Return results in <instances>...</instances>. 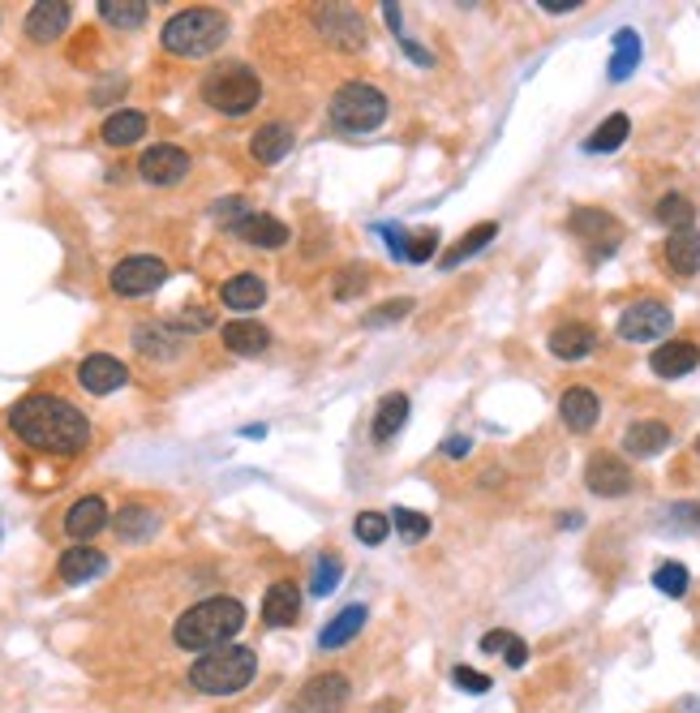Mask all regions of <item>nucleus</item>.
<instances>
[{
  "instance_id": "09e8293b",
  "label": "nucleus",
  "mask_w": 700,
  "mask_h": 713,
  "mask_svg": "<svg viewBox=\"0 0 700 713\" xmlns=\"http://www.w3.org/2000/svg\"><path fill=\"white\" fill-rule=\"evenodd\" d=\"M507 640H511V632H503V628H499V632L481 636V649H486V653H495V649H507Z\"/></svg>"
},
{
  "instance_id": "f257e3e1",
  "label": "nucleus",
  "mask_w": 700,
  "mask_h": 713,
  "mask_svg": "<svg viewBox=\"0 0 700 713\" xmlns=\"http://www.w3.org/2000/svg\"><path fill=\"white\" fill-rule=\"evenodd\" d=\"M9 426L26 447L47 456H78L91 443V422L70 400L61 396H26L9 408Z\"/></svg>"
},
{
  "instance_id": "2f4dec72",
  "label": "nucleus",
  "mask_w": 700,
  "mask_h": 713,
  "mask_svg": "<svg viewBox=\"0 0 700 713\" xmlns=\"http://www.w3.org/2000/svg\"><path fill=\"white\" fill-rule=\"evenodd\" d=\"M361 628H365V606H344V610L322 628L318 645H322V649H340V645H349Z\"/></svg>"
},
{
  "instance_id": "aec40b11",
  "label": "nucleus",
  "mask_w": 700,
  "mask_h": 713,
  "mask_svg": "<svg viewBox=\"0 0 700 713\" xmlns=\"http://www.w3.org/2000/svg\"><path fill=\"white\" fill-rule=\"evenodd\" d=\"M233 233L241 241H250L254 249H279V245H288V224H279L275 215H263V211L241 215V224H236Z\"/></svg>"
},
{
  "instance_id": "f704fd0d",
  "label": "nucleus",
  "mask_w": 700,
  "mask_h": 713,
  "mask_svg": "<svg viewBox=\"0 0 700 713\" xmlns=\"http://www.w3.org/2000/svg\"><path fill=\"white\" fill-rule=\"evenodd\" d=\"M654 220L666 224L670 233H683V228H692L697 206H692V199H683V194H666V199H658V206H654Z\"/></svg>"
},
{
  "instance_id": "39448f33",
  "label": "nucleus",
  "mask_w": 700,
  "mask_h": 713,
  "mask_svg": "<svg viewBox=\"0 0 700 713\" xmlns=\"http://www.w3.org/2000/svg\"><path fill=\"white\" fill-rule=\"evenodd\" d=\"M202 99L224 117H245L263 99V82L250 65H220L202 78Z\"/></svg>"
},
{
  "instance_id": "c9c22d12",
  "label": "nucleus",
  "mask_w": 700,
  "mask_h": 713,
  "mask_svg": "<svg viewBox=\"0 0 700 713\" xmlns=\"http://www.w3.org/2000/svg\"><path fill=\"white\" fill-rule=\"evenodd\" d=\"M640 65V35L636 31H619L615 35V56H611V78L623 82Z\"/></svg>"
},
{
  "instance_id": "a211bd4d",
  "label": "nucleus",
  "mask_w": 700,
  "mask_h": 713,
  "mask_svg": "<svg viewBox=\"0 0 700 713\" xmlns=\"http://www.w3.org/2000/svg\"><path fill=\"white\" fill-rule=\"evenodd\" d=\"M572 233L584 241H593L597 245V254H611V245L619 241V224L606 215V211H597V206H581V211H572Z\"/></svg>"
},
{
  "instance_id": "f03ea898",
  "label": "nucleus",
  "mask_w": 700,
  "mask_h": 713,
  "mask_svg": "<svg viewBox=\"0 0 700 713\" xmlns=\"http://www.w3.org/2000/svg\"><path fill=\"white\" fill-rule=\"evenodd\" d=\"M241 628H245V606L236 597H206L177 619L172 640L190 653H211V649H224Z\"/></svg>"
},
{
  "instance_id": "a19ab883",
  "label": "nucleus",
  "mask_w": 700,
  "mask_h": 713,
  "mask_svg": "<svg viewBox=\"0 0 700 713\" xmlns=\"http://www.w3.org/2000/svg\"><path fill=\"white\" fill-rule=\"evenodd\" d=\"M388 533H391L388 515H379V512H361V515H357V538H361L365 546H383V542H388Z\"/></svg>"
},
{
  "instance_id": "c03bdc74",
  "label": "nucleus",
  "mask_w": 700,
  "mask_h": 713,
  "mask_svg": "<svg viewBox=\"0 0 700 713\" xmlns=\"http://www.w3.org/2000/svg\"><path fill=\"white\" fill-rule=\"evenodd\" d=\"M404 315H413V301H409V297H395V301L374 306V310L365 315V322H370V327H388V322H400Z\"/></svg>"
},
{
  "instance_id": "c85d7f7f",
  "label": "nucleus",
  "mask_w": 700,
  "mask_h": 713,
  "mask_svg": "<svg viewBox=\"0 0 700 713\" xmlns=\"http://www.w3.org/2000/svg\"><path fill=\"white\" fill-rule=\"evenodd\" d=\"M104 142L108 147H134L142 134H147V113H138V108H120L113 117L104 120Z\"/></svg>"
},
{
  "instance_id": "a18cd8bd",
  "label": "nucleus",
  "mask_w": 700,
  "mask_h": 713,
  "mask_svg": "<svg viewBox=\"0 0 700 713\" xmlns=\"http://www.w3.org/2000/svg\"><path fill=\"white\" fill-rule=\"evenodd\" d=\"M211 327H215V318H211V310H202V306L181 310V315L172 318V331H211Z\"/></svg>"
},
{
  "instance_id": "423d86ee",
  "label": "nucleus",
  "mask_w": 700,
  "mask_h": 713,
  "mask_svg": "<svg viewBox=\"0 0 700 713\" xmlns=\"http://www.w3.org/2000/svg\"><path fill=\"white\" fill-rule=\"evenodd\" d=\"M388 120V95L370 82H344L331 95V125L344 134H370Z\"/></svg>"
},
{
  "instance_id": "864d4df0",
  "label": "nucleus",
  "mask_w": 700,
  "mask_h": 713,
  "mask_svg": "<svg viewBox=\"0 0 700 713\" xmlns=\"http://www.w3.org/2000/svg\"><path fill=\"white\" fill-rule=\"evenodd\" d=\"M404 52H409V56H413L417 65H429V52H422V47H417L413 40H404Z\"/></svg>"
},
{
  "instance_id": "0eeeda50",
  "label": "nucleus",
  "mask_w": 700,
  "mask_h": 713,
  "mask_svg": "<svg viewBox=\"0 0 700 713\" xmlns=\"http://www.w3.org/2000/svg\"><path fill=\"white\" fill-rule=\"evenodd\" d=\"M168 279V263L163 258H151V254H134V258H125L113 267V292L117 297H147V292H156L159 284Z\"/></svg>"
},
{
  "instance_id": "58836bf2",
  "label": "nucleus",
  "mask_w": 700,
  "mask_h": 713,
  "mask_svg": "<svg viewBox=\"0 0 700 713\" xmlns=\"http://www.w3.org/2000/svg\"><path fill=\"white\" fill-rule=\"evenodd\" d=\"M340 581H344V563H340V555H322L318 558V567H314L310 594L314 597L336 594V585H340Z\"/></svg>"
},
{
  "instance_id": "473e14b6",
  "label": "nucleus",
  "mask_w": 700,
  "mask_h": 713,
  "mask_svg": "<svg viewBox=\"0 0 700 713\" xmlns=\"http://www.w3.org/2000/svg\"><path fill=\"white\" fill-rule=\"evenodd\" d=\"M147 13H151V4H147V0H99V18H104L108 26H117V31H134V26H142V22H147Z\"/></svg>"
},
{
  "instance_id": "bb28decb",
  "label": "nucleus",
  "mask_w": 700,
  "mask_h": 713,
  "mask_svg": "<svg viewBox=\"0 0 700 713\" xmlns=\"http://www.w3.org/2000/svg\"><path fill=\"white\" fill-rule=\"evenodd\" d=\"M104 567H108V558L99 555L95 546H74V551L61 555V581H65V585H86V581H95Z\"/></svg>"
},
{
  "instance_id": "37998d69",
  "label": "nucleus",
  "mask_w": 700,
  "mask_h": 713,
  "mask_svg": "<svg viewBox=\"0 0 700 713\" xmlns=\"http://www.w3.org/2000/svg\"><path fill=\"white\" fill-rule=\"evenodd\" d=\"M138 349H142L147 356H168V353H177V340H172V331L142 327V331H138Z\"/></svg>"
},
{
  "instance_id": "6e6d98bb",
  "label": "nucleus",
  "mask_w": 700,
  "mask_h": 713,
  "mask_svg": "<svg viewBox=\"0 0 700 713\" xmlns=\"http://www.w3.org/2000/svg\"><path fill=\"white\" fill-rule=\"evenodd\" d=\"M697 456H700V438H697Z\"/></svg>"
},
{
  "instance_id": "603ef678",
  "label": "nucleus",
  "mask_w": 700,
  "mask_h": 713,
  "mask_svg": "<svg viewBox=\"0 0 700 713\" xmlns=\"http://www.w3.org/2000/svg\"><path fill=\"white\" fill-rule=\"evenodd\" d=\"M443 451H447V456H465L468 438H447V443H443Z\"/></svg>"
},
{
  "instance_id": "b1692460",
  "label": "nucleus",
  "mask_w": 700,
  "mask_h": 713,
  "mask_svg": "<svg viewBox=\"0 0 700 713\" xmlns=\"http://www.w3.org/2000/svg\"><path fill=\"white\" fill-rule=\"evenodd\" d=\"M661 254H666V267H670L675 276H697L700 272V233L697 228L670 233L666 245H661Z\"/></svg>"
},
{
  "instance_id": "dca6fc26",
  "label": "nucleus",
  "mask_w": 700,
  "mask_h": 713,
  "mask_svg": "<svg viewBox=\"0 0 700 713\" xmlns=\"http://www.w3.org/2000/svg\"><path fill=\"white\" fill-rule=\"evenodd\" d=\"M649 365H654L658 379H683L700 365V349L692 340H670V344L649 353Z\"/></svg>"
},
{
  "instance_id": "f8f14e48",
  "label": "nucleus",
  "mask_w": 700,
  "mask_h": 713,
  "mask_svg": "<svg viewBox=\"0 0 700 713\" xmlns=\"http://www.w3.org/2000/svg\"><path fill=\"white\" fill-rule=\"evenodd\" d=\"M138 172H142L151 185H177V181H185V172H190V156H185L177 142H159V147H147V151H142Z\"/></svg>"
},
{
  "instance_id": "20e7f679",
  "label": "nucleus",
  "mask_w": 700,
  "mask_h": 713,
  "mask_svg": "<svg viewBox=\"0 0 700 713\" xmlns=\"http://www.w3.org/2000/svg\"><path fill=\"white\" fill-rule=\"evenodd\" d=\"M254 671H258L254 649L224 645V649H211V653L198 658L194 667H190V683H194L198 692H206V696H233V692H241L254 679Z\"/></svg>"
},
{
  "instance_id": "5fc2aeb1",
  "label": "nucleus",
  "mask_w": 700,
  "mask_h": 713,
  "mask_svg": "<svg viewBox=\"0 0 700 713\" xmlns=\"http://www.w3.org/2000/svg\"><path fill=\"white\" fill-rule=\"evenodd\" d=\"M383 18H388L391 31H400V4H383Z\"/></svg>"
},
{
  "instance_id": "5701e85b",
  "label": "nucleus",
  "mask_w": 700,
  "mask_h": 713,
  "mask_svg": "<svg viewBox=\"0 0 700 713\" xmlns=\"http://www.w3.org/2000/svg\"><path fill=\"white\" fill-rule=\"evenodd\" d=\"M293 147H297V138H293V129H288L284 120H267V125L250 138V156L258 159V163H279Z\"/></svg>"
},
{
  "instance_id": "e433bc0d",
  "label": "nucleus",
  "mask_w": 700,
  "mask_h": 713,
  "mask_svg": "<svg viewBox=\"0 0 700 713\" xmlns=\"http://www.w3.org/2000/svg\"><path fill=\"white\" fill-rule=\"evenodd\" d=\"M365 284H370V267H365V263H349L344 272H336L331 292H336L340 301H352V297H361V292H365Z\"/></svg>"
},
{
  "instance_id": "79ce46f5",
  "label": "nucleus",
  "mask_w": 700,
  "mask_h": 713,
  "mask_svg": "<svg viewBox=\"0 0 700 713\" xmlns=\"http://www.w3.org/2000/svg\"><path fill=\"white\" fill-rule=\"evenodd\" d=\"M434 249H438V233H434V228H417V233L404 237V258H409V263H429Z\"/></svg>"
},
{
  "instance_id": "f3484780",
  "label": "nucleus",
  "mask_w": 700,
  "mask_h": 713,
  "mask_svg": "<svg viewBox=\"0 0 700 713\" xmlns=\"http://www.w3.org/2000/svg\"><path fill=\"white\" fill-rule=\"evenodd\" d=\"M70 26V4L65 0H40L26 13V35L35 43H56Z\"/></svg>"
},
{
  "instance_id": "7c9ffc66",
  "label": "nucleus",
  "mask_w": 700,
  "mask_h": 713,
  "mask_svg": "<svg viewBox=\"0 0 700 713\" xmlns=\"http://www.w3.org/2000/svg\"><path fill=\"white\" fill-rule=\"evenodd\" d=\"M404 417H409V396L391 392V396L379 400V408H374V426H370V435H374V443H391V438L400 435Z\"/></svg>"
},
{
  "instance_id": "393cba45",
  "label": "nucleus",
  "mask_w": 700,
  "mask_h": 713,
  "mask_svg": "<svg viewBox=\"0 0 700 713\" xmlns=\"http://www.w3.org/2000/svg\"><path fill=\"white\" fill-rule=\"evenodd\" d=\"M224 349L236 356H258L272 349V336H267V327L263 322H250V318H236L224 327Z\"/></svg>"
},
{
  "instance_id": "ea45409f",
  "label": "nucleus",
  "mask_w": 700,
  "mask_h": 713,
  "mask_svg": "<svg viewBox=\"0 0 700 713\" xmlns=\"http://www.w3.org/2000/svg\"><path fill=\"white\" fill-rule=\"evenodd\" d=\"M654 589L666 597H683L688 594V567L683 563H661L654 572Z\"/></svg>"
},
{
  "instance_id": "8fccbe9b",
  "label": "nucleus",
  "mask_w": 700,
  "mask_h": 713,
  "mask_svg": "<svg viewBox=\"0 0 700 713\" xmlns=\"http://www.w3.org/2000/svg\"><path fill=\"white\" fill-rule=\"evenodd\" d=\"M538 9H545V13H572V9H581V0H542Z\"/></svg>"
},
{
  "instance_id": "9d476101",
  "label": "nucleus",
  "mask_w": 700,
  "mask_h": 713,
  "mask_svg": "<svg viewBox=\"0 0 700 713\" xmlns=\"http://www.w3.org/2000/svg\"><path fill=\"white\" fill-rule=\"evenodd\" d=\"M584 486L602 499H623L632 490V469L615 451H593L588 465H584Z\"/></svg>"
},
{
  "instance_id": "2eb2a0df",
  "label": "nucleus",
  "mask_w": 700,
  "mask_h": 713,
  "mask_svg": "<svg viewBox=\"0 0 700 713\" xmlns=\"http://www.w3.org/2000/svg\"><path fill=\"white\" fill-rule=\"evenodd\" d=\"M301 619V589L293 581H275L263 597V624L267 628H293Z\"/></svg>"
},
{
  "instance_id": "6e6552de",
  "label": "nucleus",
  "mask_w": 700,
  "mask_h": 713,
  "mask_svg": "<svg viewBox=\"0 0 700 713\" xmlns=\"http://www.w3.org/2000/svg\"><path fill=\"white\" fill-rule=\"evenodd\" d=\"M318 31L336 43V47H344V52H361L370 43L365 18L352 4H322L318 9Z\"/></svg>"
},
{
  "instance_id": "72a5a7b5",
  "label": "nucleus",
  "mask_w": 700,
  "mask_h": 713,
  "mask_svg": "<svg viewBox=\"0 0 700 713\" xmlns=\"http://www.w3.org/2000/svg\"><path fill=\"white\" fill-rule=\"evenodd\" d=\"M495 237H499V224H477V228H468L465 237H460L452 249H447V254H443V267H447V272H452V267H460L465 258L481 254V249H486Z\"/></svg>"
},
{
  "instance_id": "3c124183",
  "label": "nucleus",
  "mask_w": 700,
  "mask_h": 713,
  "mask_svg": "<svg viewBox=\"0 0 700 713\" xmlns=\"http://www.w3.org/2000/svg\"><path fill=\"white\" fill-rule=\"evenodd\" d=\"M675 520H700V503H679V508H675Z\"/></svg>"
},
{
  "instance_id": "c756f323",
  "label": "nucleus",
  "mask_w": 700,
  "mask_h": 713,
  "mask_svg": "<svg viewBox=\"0 0 700 713\" xmlns=\"http://www.w3.org/2000/svg\"><path fill=\"white\" fill-rule=\"evenodd\" d=\"M627 134H632V120L623 117V113H611V117L584 138V151L588 156H611V151H619L623 142H627Z\"/></svg>"
},
{
  "instance_id": "49530a36",
  "label": "nucleus",
  "mask_w": 700,
  "mask_h": 713,
  "mask_svg": "<svg viewBox=\"0 0 700 713\" xmlns=\"http://www.w3.org/2000/svg\"><path fill=\"white\" fill-rule=\"evenodd\" d=\"M452 679H456V688H465V692H490V674H481V671L456 667V671H452Z\"/></svg>"
},
{
  "instance_id": "1a4fd4ad",
  "label": "nucleus",
  "mask_w": 700,
  "mask_h": 713,
  "mask_svg": "<svg viewBox=\"0 0 700 713\" xmlns=\"http://www.w3.org/2000/svg\"><path fill=\"white\" fill-rule=\"evenodd\" d=\"M670 322H675V315H670L666 301H636L619 315V336L632 344H649V340L670 331Z\"/></svg>"
},
{
  "instance_id": "ddd939ff",
  "label": "nucleus",
  "mask_w": 700,
  "mask_h": 713,
  "mask_svg": "<svg viewBox=\"0 0 700 713\" xmlns=\"http://www.w3.org/2000/svg\"><path fill=\"white\" fill-rule=\"evenodd\" d=\"M78 383L91 396H108V392H120L129 383V370H125V361H117V356L91 353L78 365Z\"/></svg>"
},
{
  "instance_id": "a878e982",
  "label": "nucleus",
  "mask_w": 700,
  "mask_h": 713,
  "mask_svg": "<svg viewBox=\"0 0 700 713\" xmlns=\"http://www.w3.org/2000/svg\"><path fill=\"white\" fill-rule=\"evenodd\" d=\"M220 301H224L229 310H258V306L267 301V284H263V276L241 272V276H233L224 288H220Z\"/></svg>"
},
{
  "instance_id": "9b49d317",
  "label": "nucleus",
  "mask_w": 700,
  "mask_h": 713,
  "mask_svg": "<svg viewBox=\"0 0 700 713\" xmlns=\"http://www.w3.org/2000/svg\"><path fill=\"white\" fill-rule=\"evenodd\" d=\"M352 688L344 674L327 671V674H314L310 683L301 688L297 696V713H340L349 705Z\"/></svg>"
},
{
  "instance_id": "4c0bfd02",
  "label": "nucleus",
  "mask_w": 700,
  "mask_h": 713,
  "mask_svg": "<svg viewBox=\"0 0 700 713\" xmlns=\"http://www.w3.org/2000/svg\"><path fill=\"white\" fill-rule=\"evenodd\" d=\"M391 529H395L404 542H426V538H429V515L413 512V508H395V512H391Z\"/></svg>"
},
{
  "instance_id": "4468645a",
  "label": "nucleus",
  "mask_w": 700,
  "mask_h": 713,
  "mask_svg": "<svg viewBox=\"0 0 700 713\" xmlns=\"http://www.w3.org/2000/svg\"><path fill=\"white\" fill-rule=\"evenodd\" d=\"M559 417H563V426L572 435H588L597 426V417H602V400L593 396L588 387H568L563 400H559Z\"/></svg>"
},
{
  "instance_id": "6ab92c4d",
  "label": "nucleus",
  "mask_w": 700,
  "mask_h": 713,
  "mask_svg": "<svg viewBox=\"0 0 700 713\" xmlns=\"http://www.w3.org/2000/svg\"><path fill=\"white\" fill-rule=\"evenodd\" d=\"M99 529H108V503L99 499V494H86L78 499L70 515H65V533L74 538V542H91Z\"/></svg>"
},
{
  "instance_id": "412c9836",
  "label": "nucleus",
  "mask_w": 700,
  "mask_h": 713,
  "mask_svg": "<svg viewBox=\"0 0 700 713\" xmlns=\"http://www.w3.org/2000/svg\"><path fill=\"white\" fill-rule=\"evenodd\" d=\"M666 447H670V426L658 422V417L632 422L627 435H623V451H627V456H640V460H645V456H658Z\"/></svg>"
},
{
  "instance_id": "4be33fe9",
  "label": "nucleus",
  "mask_w": 700,
  "mask_h": 713,
  "mask_svg": "<svg viewBox=\"0 0 700 713\" xmlns=\"http://www.w3.org/2000/svg\"><path fill=\"white\" fill-rule=\"evenodd\" d=\"M593 349H597V336L584 322H563V327L550 331V353L559 356V361H581Z\"/></svg>"
},
{
  "instance_id": "7ed1b4c3",
  "label": "nucleus",
  "mask_w": 700,
  "mask_h": 713,
  "mask_svg": "<svg viewBox=\"0 0 700 713\" xmlns=\"http://www.w3.org/2000/svg\"><path fill=\"white\" fill-rule=\"evenodd\" d=\"M224 35H229V18H224L220 9L198 4V9H181V13L168 18V26H163V47H168L172 56L194 61V56H211V52L224 43Z\"/></svg>"
},
{
  "instance_id": "cd10ccee",
  "label": "nucleus",
  "mask_w": 700,
  "mask_h": 713,
  "mask_svg": "<svg viewBox=\"0 0 700 713\" xmlns=\"http://www.w3.org/2000/svg\"><path fill=\"white\" fill-rule=\"evenodd\" d=\"M113 529H117L120 542H147L159 529V512L142 508V503H125L117 512V520H113Z\"/></svg>"
},
{
  "instance_id": "de8ad7c7",
  "label": "nucleus",
  "mask_w": 700,
  "mask_h": 713,
  "mask_svg": "<svg viewBox=\"0 0 700 713\" xmlns=\"http://www.w3.org/2000/svg\"><path fill=\"white\" fill-rule=\"evenodd\" d=\"M503 653H507V667H511V671H520V667L529 662V645H524L520 636H511V640H507Z\"/></svg>"
}]
</instances>
